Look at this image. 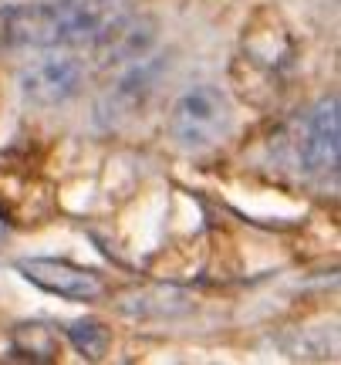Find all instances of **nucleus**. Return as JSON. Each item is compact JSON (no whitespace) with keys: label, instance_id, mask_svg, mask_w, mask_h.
Wrapping results in <instances>:
<instances>
[{"label":"nucleus","instance_id":"f257e3e1","mask_svg":"<svg viewBox=\"0 0 341 365\" xmlns=\"http://www.w3.org/2000/svg\"><path fill=\"white\" fill-rule=\"evenodd\" d=\"M132 11L129 0H34L0 7L4 51H71L92 48L105 27Z\"/></svg>","mask_w":341,"mask_h":365},{"label":"nucleus","instance_id":"423d86ee","mask_svg":"<svg viewBox=\"0 0 341 365\" xmlns=\"http://www.w3.org/2000/svg\"><path fill=\"white\" fill-rule=\"evenodd\" d=\"M338 156H341L338 95H328L308 115V132L301 139V166L308 176L328 180V176L338 173Z\"/></svg>","mask_w":341,"mask_h":365},{"label":"nucleus","instance_id":"f03ea898","mask_svg":"<svg viewBox=\"0 0 341 365\" xmlns=\"http://www.w3.org/2000/svg\"><path fill=\"white\" fill-rule=\"evenodd\" d=\"M234 122V108L226 91L216 85H196L183 91L169 108V132L183 149H206L220 143Z\"/></svg>","mask_w":341,"mask_h":365},{"label":"nucleus","instance_id":"39448f33","mask_svg":"<svg viewBox=\"0 0 341 365\" xmlns=\"http://www.w3.org/2000/svg\"><path fill=\"white\" fill-rule=\"evenodd\" d=\"M17 274L34 287L48 291V294H58L65 301H98L105 294V277L102 274L71 261L24 257V261H17Z\"/></svg>","mask_w":341,"mask_h":365},{"label":"nucleus","instance_id":"6e6552de","mask_svg":"<svg viewBox=\"0 0 341 365\" xmlns=\"http://www.w3.org/2000/svg\"><path fill=\"white\" fill-rule=\"evenodd\" d=\"M68 339H71V345H75L85 359L98 362V359L108 352L112 335H108V328L102 325V322H95V318H81V322H75V325L68 328Z\"/></svg>","mask_w":341,"mask_h":365},{"label":"nucleus","instance_id":"20e7f679","mask_svg":"<svg viewBox=\"0 0 341 365\" xmlns=\"http://www.w3.org/2000/svg\"><path fill=\"white\" fill-rule=\"evenodd\" d=\"M81 85H85V65L81 58H71V54L41 58L34 65H27L17 78L21 98L34 108H54V105L71 102Z\"/></svg>","mask_w":341,"mask_h":365},{"label":"nucleus","instance_id":"7ed1b4c3","mask_svg":"<svg viewBox=\"0 0 341 365\" xmlns=\"http://www.w3.org/2000/svg\"><path fill=\"white\" fill-rule=\"evenodd\" d=\"M166 68H169V58H166V54H156V58L145 54V58H139V61L98 98V105H95L98 129H118L122 122H129V118L139 115L145 105H149V98L156 95V85H159V78L166 75Z\"/></svg>","mask_w":341,"mask_h":365},{"label":"nucleus","instance_id":"0eeeda50","mask_svg":"<svg viewBox=\"0 0 341 365\" xmlns=\"http://www.w3.org/2000/svg\"><path fill=\"white\" fill-rule=\"evenodd\" d=\"M159 41V21L149 14L125 11L118 21L105 27V34L92 44V54L98 65H125V61H139L156 48Z\"/></svg>","mask_w":341,"mask_h":365}]
</instances>
